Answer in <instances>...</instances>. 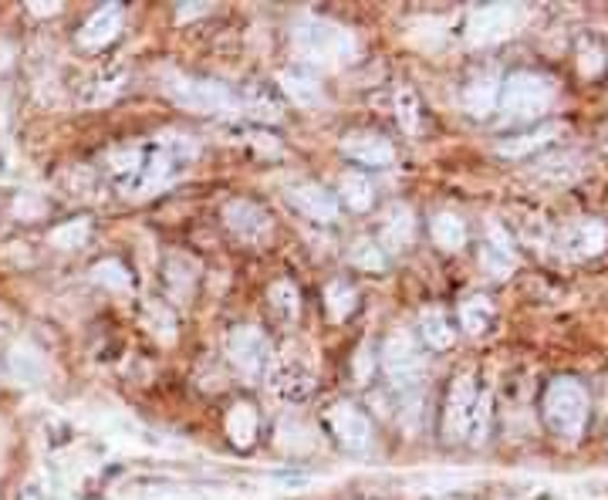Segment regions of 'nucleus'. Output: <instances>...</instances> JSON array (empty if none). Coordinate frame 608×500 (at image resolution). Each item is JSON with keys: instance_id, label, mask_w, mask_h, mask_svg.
<instances>
[{"instance_id": "obj_1", "label": "nucleus", "mask_w": 608, "mask_h": 500, "mask_svg": "<svg viewBox=\"0 0 608 500\" xmlns=\"http://www.w3.org/2000/svg\"><path fill=\"white\" fill-rule=\"evenodd\" d=\"M294 48L304 58L321 61V65H342L359 55V41L355 34L325 17H301L298 28H294Z\"/></svg>"}, {"instance_id": "obj_2", "label": "nucleus", "mask_w": 608, "mask_h": 500, "mask_svg": "<svg viewBox=\"0 0 608 500\" xmlns=\"http://www.w3.org/2000/svg\"><path fill=\"white\" fill-rule=\"evenodd\" d=\"M544 419L551 433L575 443L588 423V392L575 379H554L544 392Z\"/></svg>"}, {"instance_id": "obj_3", "label": "nucleus", "mask_w": 608, "mask_h": 500, "mask_svg": "<svg viewBox=\"0 0 608 500\" xmlns=\"http://www.w3.org/2000/svg\"><path fill=\"white\" fill-rule=\"evenodd\" d=\"M554 88L548 78L534 75V71H517L500 85V105H504L507 119H538L551 109Z\"/></svg>"}, {"instance_id": "obj_4", "label": "nucleus", "mask_w": 608, "mask_h": 500, "mask_svg": "<svg viewBox=\"0 0 608 500\" xmlns=\"http://www.w3.org/2000/svg\"><path fill=\"white\" fill-rule=\"evenodd\" d=\"M169 95L190 112H203V115H230L234 112V95H230L220 82H207V78L176 75L173 82H169Z\"/></svg>"}, {"instance_id": "obj_5", "label": "nucleus", "mask_w": 608, "mask_h": 500, "mask_svg": "<svg viewBox=\"0 0 608 500\" xmlns=\"http://www.w3.org/2000/svg\"><path fill=\"white\" fill-rule=\"evenodd\" d=\"M227 355L244 379H261V375L271 369V342H267V335L254 325H244V328H234V332H230Z\"/></svg>"}, {"instance_id": "obj_6", "label": "nucleus", "mask_w": 608, "mask_h": 500, "mask_svg": "<svg viewBox=\"0 0 608 500\" xmlns=\"http://www.w3.org/2000/svg\"><path fill=\"white\" fill-rule=\"evenodd\" d=\"M477 382L473 375H460V379L450 386V396H446V409H443V433L450 440H463L470 436V426H473V413H477Z\"/></svg>"}, {"instance_id": "obj_7", "label": "nucleus", "mask_w": 608, "mask_h": 500, "mask_svg": "<svg viewBox=\"0 0 608 500\" xmlns=\"http://www.w3.org/2000/svg\"><path fill=\"white\" fill-rule=\"evenodd\" d=\"M382 362H386L389 379L396 382L399 389H413L419 382V375H423V355L416 352L413 338H409L406 332L389 335L386 352H382Z\"/></svg>"}, {"instance_id": "obj_8", "label": "nucleus", "mask_w": 608, "mask_h": 500, "mask_svg": "<svg viewBox=\"0 0 608 500\" xmlns=\"http://www.w3.org/2000/svg\"><path fill=\"white\" fill-rule=\"evenodd\" d=\"M328 426H332L335 440L345 446V450H369L372 446V419L362 413L359 406L352 403H335L328 409Z\"/></svg>"}, {"instance_id": "obj_9", "label": "nucleus", "mask_w": 608, "mask_h": 500, "mask_svg": "<svg viewBox=\"0 0 608 500\" xmlns=\"http://www.w3.org/2000/svg\"><path fill=\"white\" fill-rule=\"evenodd\" d=\"M223 223L237 240H247V244H261V240L271 234V213L264 207H257L254 200H230L223 207Z\"/></svg>"}, {"instance_id": "obj_10", "label": "nucleus", "mask_w": 608, "mask_h": 500, "mask_svg": "<svg viewBox=\"0 0 608 500\" xmlns=\"http://www.w3.org/2000/svg\"><path fill=\"white\" fill-rule=\"evenodd\" d=\"M517 14L511 4H487L480 7V11L470 14V41L473 44H487V41H497L504 38L507 31L514 28Z\"/></svg>"}, {"instance_id": "obj_11", "label": "nucleus", "mask_w": 608, "mask_h": 500, "mask_svg": "<svg viewBox=\"0 0 608 500\" xmlns=\"http://www.w3.org/2000/svg\"><path fill=\"white\" fill-rule=\"evenodd\" d=\"M342 153L362 166H389L392 159H396L392 142L386 136H379V132H369V129L352 132V136L342 142Z\"/></svg>"}, {"instance_id": "obj_12", "label": "nucleus", "mask_w": 608, "mask_h": 500, "mask_svg": "<svg viewBox=\"0 0 608 500\" xmlns=\"http://www.w3.org/2000/svg\"><path fill=\"white\" fill-rule=\"evenodd\" d=\"M122 24H125V11H122V7L119 4H105L102 11H95L85 21V28L78 31V44H82V48H88V51L105 48L109 41L119 38Z\"/></svg>"}, {"instance_id": "obj_13", "label": "nucleus", "mask_w": 608, "mask_h": 500, "mask_svg": "<svg viewBox=\"0 0 608 500\" xmlns=\"http://www.w3.org/2000/svg\"><path fill=\"white\" fill-rule=\"evenodd\" d=\"M291 203L304 213V217H311V220H318V223H332L338 217L335 193H328L325 186H318V183L294 186V190H291Z\"/></svg>"}, {"instance_id": "obj_14", "label": "nucleus", "mask_w": 608, "mask_h": 500, "mask_svg": "<svg viewBox=\"0 0 608 500\" xmlns=\"http://www.w3.org/2000/svg\"><path fill=\"white\" fill-rule=\"evenodd\" d=\"M281 88H284V95H288L294 105H301V109H318V105L325 102L318 78L311 75V71H304V68L281 71Z\"/></svg>"}, {"instance_id": "obj_15", "label": "nucleus", "mask_w": 608, "mask_h": 500, "mask_svg": "<svg viewBox=\"0 0 608 500\" xmlns=\"http://www.w3.org/2000/svg\"><path fill=\"white\" fill-rule=\"evenodd\" d=\"M223 426H227L230 443H234L237 450H247V446H254V440H257V426H261V419H257V409L250 403H234L227 419H223Z\"/></svg>"}, {"instance_id": "obj_16", "label": "nucleus", "mask_w": 608, "mask_h": 500, "mask_svg": "<svg viewBox=\"0 0 608 500\" xmlns=\"http://www.w3.org/2000/svg\"><path fill=\"white\" fill-rule=\"evenodd\" d=\"M497 102H500V82L494 75L473 78L467 85V92H463V105H467V112L473 119H487V115L497 109Z\"/></svg>"}, {"instance_id": "obj_17", "label": "nucleus", "mask_w": 608, "mask_h": 500, "mask_svg": "<svg viewBox=\"0 0 608 500\" xmlns=\"http://www.w3.org/2000/svg\"><path fill=\"white\" fill-rule=\"evenodd\" d=\"M7 362H11V375L14 379H21L24 386H34V382H41L44 375H48V362H44V355L28 342L14 345L11 355H7Z\"/></svg>"}, {"instance_id": "obj_18", "label": "nucleus", "mask_w": 608, "mask_h": 500, "mask_svg": "<svg viewBox=\"0 0 608 500\" xmlns=\"http://www.w3.org/2000/svg\"><path fill=\"white\" fill-rule=\"evenodd\" d=\"M490 244L484 247V254H480V264H484V271L490 274V278H507V274L514 271V264H517V257H514V250H511V240H507L504 234H500V227L494 223L490 227Z\"/></svg>"}, {"instance_id": "obj_19", "label": "nucleus", "mask_w": 608, "mask_h": 500, "mask_svg": "<svg viewBox=\"0 0 608 500\" xmlns=\"http://www.w3.org/2000/svg\"><path fill=\"white\" fill-rule=\"evenodd\" d=\"M494 321V301L487 294H467L460 301V325L467 328L470 335H484Z\"/></svg>"}, {"instance_id": "obj_20", "label": "nucleus", "mask_w": 608, "mask_h": 500, "mask_svg": "<svg viewBox=\"0 0 608 500\" xmlns=\"http://www.w3.org/2000/svg\"><path fill=\"white\" fill-rule=\"evenodd\" d=\"M419 335H423V342L429 348H436V352L450 348L453 345V325H450V318H446V311L426 308L423 315H419Z\"/></svg>"}, {"instance_id": "obj_21", "label": "nucleus", "mask_w": 608, "mask_h": 500, "mask_svg": "<svg viewBox=\"0 0 608 500\" xmlns=\"http://www.w3.org/2000/svg\"><path fill=\"white\" fill-rule=\"evenodd\" d=\"M413 234H416L413 210H409L406 203L392 207L389 210V220H386V230H382V240H386L389 247H406V244H413Z\"/></svg>"}, {"instance_id": "obj_22", "label": "nucleus", "mask_w": 608, "mask_h": 500, "mask_svg": "<svg viewBox=\"0 0 608 500\" xmlns=\"http://www.w3.org/2000/svg\"><path fill=\"white\" fill-rule=\"evenodd\" d=\"M429 234H433L436 247L460 250L463 244H467V223L456 217V213H440V217L429 223Z\"/></svg>"}, {"instance_id": "obj_23", "label": "nucleus", "mask_w": 608, "mask_h": 500, "mask_svg": "<svg viewBox=\"0 0 608 500\" xmlns=\"http://www.w3.org/2000/svg\"><path fill=\"white\" fill-rule=\"evenodd\" d=\"M568 240H571V247H575L578 254L595 257V254H602L605 244H608V230H605L602 220H585V223H578V227L571 230Z\"/></svg>"}, {"instance_id": "obj_24", "label": "nucleus", "mask_w": 608, "mask_h": 500, "mask_svg": "<svg viewBox=\"0 0 608 500\" xmlns=\"http://www.w3.org/2000/svg\"><path fill=\"white\" fill-rule=\"evenodd\" d=\"M166 281H169V288H173L176 298H190L193 281H196V264L190 261V257L173 254L166 261Z\"/></svg>"}, {"instance_id": "obj_25", "label": "nucleus", "mask_w": 608, "mask_h": 500, "mask_svg": "<svg viewBox=\"0 0 608 500\" xmlns=\"http://www.w3.org/2000/svg\"><path fill=\"white\" fill-rule=\"evenodd\" d=\"M325 305H328V315H332L335 321H345L355 311V305H359V294H355L352 284L332 281L325 288Z\"/></svg>"}, {"instance_id": "obj_26", "label": "nucleus", "mask_w": 608, "mask_h": 500, "mask_svg": "<svg viewBox=\"0 0 608 500\" xmlns=\"http://www.w3.org/2000/svg\"><path fill=\"white\" fill-rule=\"evenodd\" d=\"M558 132H561V125H541L538 132H524V136H517V139H507V142H500V156H524V153H531V149H541L544 142H551Z\"/></svg>"}, {"instance_id": "obj_27", "label": "nucleus", "mask_w": 608, "mask_h": 500, "mask_svg": "<svg viewBox=\"0 0 608 500\" xmlns=\"http://www.w3.org/2000/svg\"><path fill=\"white\" fill-rule=\"evenodd\" d=\"M342 200H345V207H352V210H369L372 200H375L369 176H362V173H345V176H342Z\"/></svg>"}, {"instance_id": "obj_28", "label": "nucleus", "mask_w": 608, "mask_h": 500, "mask_svg": "<svg viewBox=\"0 0 608 500\" xmlns=\"http://www.w3.org/2000/svg\"><path fill=\"white\" fill-rule=\"evenodd\" d=\"M267 298H271V308H274L281 318H298V311H301V294H298V288H294L291 281H274L271 291H267Z\"/></svg>"}, {"instance_id": "obj_29", "label": "nucleus", "mask_w": 608, "mask_h": 500, "mask_svg": "<svg viewBox=\"0 0 608 500\" xmlns=\"http://www.w3.org/2000/svg\"><path fill=\"white\" fill-rule=\"evenodd\" d=\"M274 389L281 392L284 399H304L311 392V372H298V369H281L274 375Z\"/></svg>"}, {"instance_id": "obj_30", "label": "nucleus", "mask_w": 608, "mask_h": 500, "mask_svg": "<svg viewBox=\"0 0 608 500\" xmlns=\"http://www.w3.org/2000/svg\"><path fill=\"white\" fill-rule=\"evenodd\" d=\"M396 119L406 132H419V98L413 88H399L396 92Z\"/></svg>"}, {"instance_id": "obj_31", "label": "nucleus", "mask_w": 608, "mask_h": 500, "mask_svg": "<svg viewBox=\"0 0 608 500\" xmlns=\"http://www.w3.org/2000/svg\"><path fill=\"white\" fill-rule=\"evenodd\" d=\"M88 220H71V223H61V227L51 230V244L61 247V250H71V247H82L88 240Z\"/></svg>"}, {"instance_id": "obj_32", "label": "nucleus", "mask_w": 608, "mask_h": 500, "mask_svg": "<svg viewBox=\"0 0 608 500\" xmlns=\"http://www.w3.org/2000/svg\"><path fill=\"white\" fill-rule=\"evenodd\" d=\"M95 281L105 284V288H112V291H129V288H132L129 271H125L119 261H102V264H95Z\"/></svg>"}, {"instance_id": "obj_33", "label": "nucleus", "mask_w": 608, "mask_h": 500, "mask_svg": "<svg viewBox=\"0 0 608 500\" xmlns=\"http://www.w3.org/2000/svg\"><path fill=\"white\" fill-rule=\"evenodd\" d=\"M352 264L365 267V271H382L386 267V257H382V250L372 244V240H359V244L352 247Z\"/></svg>"}, {"instance_id": "obj_34", "label": "nucleus", "mask_w": 608, "mask_h": 500, "mask_svg": "<svg viewBox=\"0 0 608 500\" xmlns=\"http://www.w3.org/2000/svg\"><path fill=\"white\" fill-rule=\"evenodd\" d=\"M578 55H581L578 65H581V71H585V75H598V71H602L605 61H602V51H598L595 44H585V41H581V51H578Z\"/></svg>"}, {"instance_id": "obj_35", "label": "nucleus", "mask_w": 608, "mask_h": 500, "mask_svg": "<svg viewBox=\"0 0 608 500\" xmlns=\"http://www.w3.org/2000/svg\"><path fill=\"white\" fill-rule=\"evenodd\" d=\"M372 365L375 362H372V355H369V345H362L359 352H355V379H359L362 386L372 379Z\"/></svg>"}, {"instance_id": "obj_36", "label": "nucleus", "mask_w": 608, "mask_h": 500, "mask_svg": "<svg viewBox=\"0 0 608 500\" xmlns=\"http://www.w3.org/2000/svg\"><path fill=\"white\" fill-rule=\"evenodd\" d=\"M31 11L38 14V17H44V14H58V4H41V0H34Z\"/></svg>"}, {"instance_id": "obj_37", "label": "nucleus", "mask_w": 608, "mask_h": 500, "mask_svg": "<svg viewBox=\"0 0 608 500\" xmlns=\"http://www.w3.org/2000/svg\"><path fill=\"white\" fill-rule=\"evenodd\" d=\"M21 500H41V490H38V487H28V490L21 494Z\"/></svg>"}, {"instance_id": "obj_38", "label": "nucleus", "mask_w": 608, "mask_h": 500, "mask_svg": "<svg viewBox=\"0 0 608 500\" xmlns=\"http://www.w3.org/2000/svg\"><path fill=\"white\" fill-rule=\"evenodd\" d=\"M0 55H4V58H7V51H4V48H0ZM0 65H7V61H0Z\"/></svg>"}]
</instances>
